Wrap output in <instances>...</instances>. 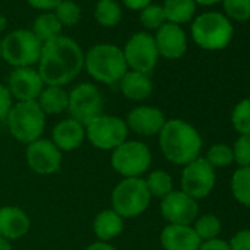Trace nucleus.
<instances>
[{
  "label": "nucleus",
  "instance_id": "c756f323",
  "mask_svg": "<svg viewBox=\"0 0 250 250\" xmlns=\"http://www.w3.org/2000/svg\"><path fill=\"white\" fill-rule=\"evenodd\" d=\"M55 17L62 24V27H72L81 20V8L72 0H62L55 9Z\"/></svg>",
  "mask_w": 250,
  "mask_h": 250
},
{
  "label": "nucleus",
  "instance_id": "a19ab883",
  "mask_svg": "<svg viewBox=\"0 0 250 250\" xmlns=\"http://www.w3.org/2000/svg\"><path fill=\"white\" fill-rule=\"evenodd\" d=\"M84 250H118L115 246H112L110 243H106V241H94L91 244H88Z\"/></svg>",
  "mask_w": 250,
  "mask_h": 250
},
{
  "label": "nucleus",
  "instance_id": "f8f14e48",
  "mask_svg": "<svg viewBox=\"0 0 250 250\" xmlns=\"http://www.w3.org/2000/svg\"><path fill=\"white\" fill-rule=\"evenodd\" d=\"M215 186V171L205 158H197L184 165L181 174V191L194 200L206 197Z\"/></svg>",
  "mask_w": 250,
  "mask_h": 250
},
{
  "label": "nucleus",
  "instance_id": "39448f33",
  "mask_svg": "<svg viewBox=\"0 0 250 250\" xmlns=\"http://www.w3.org/2000/svg\"><path fill=\"white\" fill-rule=\"evenodd\" d=\"M152 196L146 187L145 178H122L112 190V209L124 219L137 218L143 215Z\"/></svg>",
  "mask_w": 250,
  "mask_h": 250
},
{
  "label": "nucleus",
  "instance_id": "cd10ccee",
  "mask_svg": "<svg viewBox=\"0 0 250 250\" xmlns=\"http://www.w3.org/2000/svg\"><path fill=\"white\" fill-rule=\"evenodd\" d=\"M234 197L244 206L250 208V167L238 168L231 180Z\"/></svg>",
  "mask_w": 250,
  "mask_h": 250
},
{
  "label": "nucleus",
  "instance_id": "7ed1b4c3",
  "mask_svg": "<svg viewBox=\"0 0 250 250\" xmlns=\"http://www.w3.org/2000/svg\"><path fill=\"white\" fill-rule=\"evenodd\" d=\"M84 68L93 80L106 85L119 83L128 71L122 49L109 43L90 47L84 55Z\"/></svg>",
  "mask_w": 250,
  "mask_h": 250
},
{
  "label": "nucleus",
  "instance_id": "bb28decb",
  "mask_svg": "<svg viewBox=\"0 0 250 250\" xmlns=\"http://www.w3.org/2000/svg\"><path fill=\"white\" fill-rule=\"evenodd\" d=\"M94 18L102 27L110 28L121 22L122 9L115 0H99L94 8Z\"/></svg>",
  "mask_w": 250,
  "mask_h": 250
},
{
  "label": "nucleus",
  "instance_id": "dca6fc26",
  "mask_svg": "<svg viewBox=\"0 0 250 250\" xmlns=\"http://www.w3.org/2000/svg\"><path fill=\"white\" fill-rule=\"evenodd\" d=\"M167 119L164 112L155 106H136L133 107L125 118V124L131 133L142 136V137H152L158 136L164 128Z\"/></svg>",
  "mask_w": 250,
  "mask_h": 250
},
{
  "label": "nucleus",
  "instance_id": "6e6552de",
  "mask_svg": "<svg viewBox=\"0 0 250 250\" xmlns=\"http://www.w3.org/2000/svg\"><path fill=\"white\" fill-rule=\"evenodd\" d=\"M43 43L31 30H15L2 40V59L14 68L39 63Z\"/></svg>",
  "mask_w": 250,
  "mask_h": 250
},
{
  "label": "nucleus",
  "instance_id": "79ce46f5",
  "mask_svg": "<svg viewBox=\"0 0 250 250\" xmlns=\"http://www.w3.org/2000/svg\"><path fill=\"white\" fill-rule=\"evenodd\" d=\"M196 5H203V6H212V5H216L222 0H194Z\"/></svg>",
  "mask_w": 250,
  "mask_h": 250
},
{
  "label": "nucleus",
  "instance_id": "37998d69",
  "mask_svg": "<svg viewBox=\"0 0 250 250\" xmlns=\"http://www.w3.org/2000/svg\"><path fill=\"white\" fill-rule=\"evenodd\" d=\"M0 250H14L12 249V243L5 240L3 237H0Z\"/></svg>",
  "mask_w": 250,
  "mask_h": 250
},
{
  "label": "nucleus",
  "instance_id": "9b49d317",
  "mask_svg": "<svg viewBox=\"0 0 250 250\" xmlns=\"http://www.w3.org/2000/svg\"><path fill=\"white\" fill-rule=\"evenodd\" d=\"M125 62L130 71L150 74L159 59L155 37L146 31L133 34L122 49Z\"/></svg>",
  "mask_w": 250,
  "mask_h": 250
},
{
  "label": "nucleus",
  "instance_id": "4468645a",
  "mask_svg": "<svg viewBox=\"0 0 250 250\" xmlns=\"http://www.w3.org/2000/svg\"><path fill=\"white\" fill-rule=\"evenodd\" d=\"M162 216L174 225H190L199 215L197 202L181 190H174L161 202Z\"/></svg>",
  "mask_w": 250,
  "mask_h": 250
},
{
  "label": "nucleus",
  "instance_id": "6ab92c4d",
  "mask_svg": "<svg viewBox=\"0 0 250 250\" xmlns=\"http://www.w3.org/2000/svg\"><path fill=\"white\" fill-rule=\"evenodd\" d=\"M50 140L62 153L77 150L85 140V127L72 118L62 119L52 128Z\"/></svg>",
  "mask_w": 250,
  "mask_h": 250
},
{
  "label": "nucleus",
  "instance_id": "f3484780",
  "mask_svg": "<svg viewBox=\"0 0 250 250\" xmlns=\"http://www.w3.org/2000/svg\"><path fill=\"white\" fill-rule=\"evenodd\" d=\"M155 43L158 53L167 59H180L187 52V36L181 25L165 22L159 30H156Z\"/></svg>",
  "mask_w": 250,
  "mask_h": 250
},
{
  "label": "nucleus",
  "instance_id": "e433bc0d",
  "mask_svg": "<svg viewBox=\"0 0 250 250\" xmlns=\"http://www.w3.org/2000/svg\"><path fill=\"white\" fill-rule=\"evenodd\" d=\"M231 250H250V229L237 232L229 244Z\"/></svg>",
  "mask_w": 250,
  "mask_h": 250
},
{
  "label": "nucleus",
  "instance_id": "393cba45",
  "mask_svg": "<svg viewBox=\"0 0 250 250\" xmlns=\"http://www.w3.org/2000/svg\"><path fill=\"white\" fill-rule=\"evenodd\" d=\"M62 28L63 27L58 21V18L55 17V14L46 12V14H42L40 17L36 18L31 31L44 44V43H47L50 40H55V39L61 37L62 36Z\"/></svg>",
  "mask_w": 250,
  "mask_h": 250
},
{
  "label": "nucleus",
  "instance_id": "423d86ee",
  "mask_svg": "<svg viewBox=\"0 0 250 250\" xmlns=\"http://www.w3.org/2000/svg\"><path fill=\"white\" fill-rule=\"evenodd\" d=\"M231 21L219 12H205L191 24V37L205 50L225 49L232 39Z\"/></svg>",
  "mask_w": 250,
  "mask_h": 250
},
{
  "label": "nucleus",
  "instance_id": "f03ea898",
  "mask_svg": "<svg viewBox=\"0 0 250 250\" xmlns=\"http://www.w3.org/2000/svg\"><path fill=\"white\" fill-rule=\"evenodd\" d=\"M158 136L159 147L171 164L187 165L200 155L202 137L193 125L183 119H168Z\"/></svg>",
  "mask_w": 250,
  "mask_h": 250
},
{
  "label": "nucleus",
  "instance_id": "7c9ffc66",
  "mask_svg": "<svg viewBox=\"0 0 250 250\" xmlns=\"http://www.w3.org/2000/svg\"><path fill=\"white\" fill-rule=\"evenodd\" d=\"M140 22L147 30H159L167 22L164 8L161 5L150 3L149 6L140 11Z\"/></svg>",
  "mask_w": 250,
  "mask_h": 250
},
{
  "label": "nucleus",
  "instance_id": "ea45409f",
  "mask_svg": "<svg viewBox=\"0 0 250 250\" xmlns=\"http://www.w3.org/2000/svg\"><path fill=\"white\" fill-rule=\"evenodd\" d=\"M122 3L131 11H142L152 3V0H122Z\"/></svg>",
  "mask_w": 250,
  "mask_h": 250
},
{
  "label": "nucleus",
  "instance_id": "1a4fd4ad",
  "mask_svg": "<svg viewBox=\"0 0 250 250\" xmlns=\"http://www.w3.org/2000/svg\"><path fill=\"white\" fill-rule=\"evenodd\" d=\"M130 130L125 119L116 115L102 113L85 125V140L99 150H115L128 140Z\"/></svg>",
  "mask_w": 250,
  "mask_h": 250
},
{
  "label": "nucleus",
  "instance_id": "412c9836",
  "mask_svg": "<svg viewBox=\"0 0 250 250\" xmlns=\"http://www.w3.org/2000/svg\"><path fill=\"white\" fill-rule=\"evenodd\" d=\"M119 90L121 93L133 102H143L149 99L153 93V84L147 74L136 72V71H127L125 75L121 78Z\"/></svg>",
  "mask_w": 250,
  "mask_h": 250
},
{
  "label": "nucleus",
  "instance_id": "2f4dec72",
  "mask_svg": "<svg viewBox=\"0 0 250 250\" xmlns=\"http://www.w3.org/2000/svg\"><path fill=\"white\" fill-rule=\"evenodd\" d=\"M234 128L241 134H250V99H246L243 102H240L234 110H232V116H231Z\"/></svg>",
  "mask_w": 250,
  "mask_h": 250
},
{
  "label": "nucleus",
  "instance_id": "c85d7f7f",
  "mask_svg": "<svg viewBox=\"0 0 250 250\" xmlns=\"http://www.w3.org/2000/svg\"><path fill=\"white\" fill-rule=\"evenodd\" d=\"M193 229L196 231V234L199 235L200 240L209 241V240H213L219 235L221 221L215 215L206 213V215H202L200 218H196Z\"/></svg>",
  "mask_w": 250,
  "mask_h": 250
},
{
  "label": "nucleus",
  "instance_id": "473e14b6",
  "mask_svg": "<svg viewBox=\"0 0 250 250\" xmlns=\"http://www.w3.org/2000/svg\"><path fill=\"white\" fill-rule=\"evenodd\" d=\"M228 20L244 22L250 20V0H222Z\"/></svg>",
  "mask_w": 250,
  "mask_h": 250
},
{
  "label": "nucleus",
  "instance_id": "a18cd8bd",
  "mask_svg": "<svg viewBox=\"0 0 250 250\" xmlns=\"http://www.w3.org/2000/svg\"><path fill=\"white\" fill-rule=\"evenodd\" d=\"M0 59H2V40H0Z\"/></svg>",
  "mask_w": 250,
  "mask_h": 250
},
{
  "label": "nucleus",
  "instance_id": "c9c22d12",
  "mask_svg": "<svg viewBox=\"0 0 250 250\" xmlns=\"http://www.w3.org/2000/svg\"><path fill=\"white\" fill-rule=\"evenodd\" d=\"M12 106H14V97L9 88L0 83V121H6Z\"/></svg>",
  "mask_w": 250,
  "mask_h": 250
},
{
  "label": "nucleus",
  "instance_id": "a211bd4d",
  "mask_svg": "<svg viewBox=\"0 0 250 250\" xmlns=\"http://www.w3.org/2000/svg\"><path fill=\"white\" fill-rule=\"evenodd\" d=\"M30 228L31 219L24 209L18 206L0 208V237L12 243L25 237Z\"/></svg>",
  "mask_w": 250,
  "mask_h": 250
},
{
  "label": "nucleus",
  "instance_id": "aec40b11",
  "mask_svg": "<svg viewBox=\"0 0 250 250\" xmlns=\"http://www.w3.org/2000/svg\"><path fill=\"white\" fill-rule=\"evenodd\" d=\"M164 250H199L202 240L190 225L168 224L161 232Z\"/></svg>",
  "mask_w": 250,
  "mask_h": 250
},
{
  "label": "nucleus",
  "instance_id": "c03bdc74",
  "mask_svg": "<svg viewBox=\"0 0 250 250\" xmlns=\"http://www.w3.org/2000/svg\"><path fill=\"white\" fill-rule=\"evenodd\" d=\"M3 28H5V18L0 17V31H2Z\"/></svg>",
  "mask_w": 250,
  "mask_h": 250
},
{
  "label": "nucleus",
  "instance_id": "4c0bfd02",
  "mask_svg": "<svg viewBox=\"0 0 250 250\" xmlns=\"http://www.w3.org/2000/svg\"><path fill=\"white\" fill-rule=\"evenodd\" d=\"M61 2H62V0H27V3L30 6H33L34 9L46 11V12L55 11Z\"/></svg>",
  "mask_w": 250,
  "mask_h": 250
},
{
  "label": "nucleus",
  "instance_id": "a878e982",
  "mask_svg": "<svg viewBox=\"0 0 250 250\" xmlns=\"http://www.w3.org/2000/svg\"><path fill=\"white\" fill-rule=\"evenodd\" d=\"M146 187L150 193L152 197H159L164 199L168 196L171 191H174V183L172 177L162 169H155L152 171L146 178H145Z\"/></svg>",
  "mask_w": 250,
  "mask_h": 250
},
{
  "label": "nucleus",
  "instance_id": "f704fd0d",
  "mask_svg": "<svg viewBox=\"0 0 250 250\" xmlns=\"http://www.w3.org/2000/svg\"><path fill=\"white\" fill-rule=\"evenodd\" d=\"M234 161L243 168V167H250V134L241 136L232 149Z\"/></svg>",
  "mask_w": 250,
  "mask_h": 250
},
{
  "label": "nucleus",
  "instance_id": "2eb2a0df",
  "mask_svg": "<svg viewBox=\"0 0 250 250\" xmlns=\"http://www.w3.org/2000/svg\"><path fill=\"white\" fill-rule=\"evenodd\" d=\"M6 87L17 102H37L46 84L37 69L27 66L15 68L9 74Z\"/></svg>",
  "mask_w": 250,
  "mask_h": 250
},
{
  "label": "nucleus",
  "instance_id": "0eeeda50",
  "mask_svg": "<svg viewBox=\"0 0 250 250\" xmlns=\"http://www.w3.org/2000/svg\"><path fill=\"white\" fill-rule=\"evenodd\" d=\"M110 165L122 178H142L152 167V152L139 140H127L110 155Z\"/></svg>",
  "mask_w": 250,
  "mask_h": 250
},
{
  "label": "nucleus",
  "instance_id": "9d476101",
  "mask_svg": "<svg viewBox=\"0 0 250 250\" xmlns=\"http://www.w3.org/2000/svg\"><path fill=\"white\" fill-rule=\"evenodd\" d=\"M103 96L96 84L81 83L68 93V112L84 127L103 113Z\"/></svg>",
  "mask_w": 250,
  "mask_h": 250
},
{
  "label": "nucleus",
  "instance_id": "ddd939ff",
  "mask_svg": "<svg viewBox=\"0 0 250 250\" xmlns=\"http://www.w3.org/2000/svg\"><path fill=\"white\" fill-rule=\"evenodd\" d=\"M25 161L30 169L39 175H53L62 167V152L50 139H39L25 149Z\"/></svg>",
  "mask_w": 250,
  "mask_h": 250
},
{
  "label": "nucleus",
  "instance_id": "b1692460",
  "mask_svg": "<svg viewBox=\"0 0 250 250\" xmlns=\"http://www.w3.org/2000/svg\"><path fill=\"white\" fill-rule=\"evenodd\" d=\"M162 8L167 22L177 25L190 22L196 14L194 0H165Z\"/></svg>",
  "mask_w": 250,
  "mask_h": 250
},
{
  "label": "nucleus",
  "instance_id": "72a5a7b5",
  "mask_svg": "<svg viewBox=\"0 0 250 250\" xmlns=\"http://www.w3.org/2000/svg\"><path fill=\"white\" fill-rule=\"evenodd\" d=\"M212 168H224L228 167L229 164H232L234 161V155H232V149L227 145H215L209 149L208 156L205 158Z\"/></svg>",
  "mask_w": 250,
  "mask_h": 250
},
{
  "label": "nucleus",
  "instance_id": "f257e3e1",
  "mask_svg": "<svg viewBox=\"0 0 250 250\" xmlns=\"http://www.w3.org/2000/svg\"><path fill=\"white\" fill-rule=\"evenodd\" d=\"M84 68V52L80 44L65 36L43 44L39 72L46 85L63 87L75 80Z\"/></svg>",
  "mask_w": 250,
  "mask_h": 250
},
{
  "label": "nucleus",
  "instance_id": "5701e85b",
  "mask_svg": "<svg viewBox=\"0 0 250 250\" xmlns=\"http://www.w3.org/2000/svg\"><path fill=\"white\" fill-rule=\"evenodd\" d=\"M39 106L47 115H59L68 110V91L59 85H46L37 99Z\"/></svg>",
  "mask_w": 250,
  "mask_h": 250
},
{
  "label": "nucleus",
  "instance_id": "20e7f679",
  "mask_svg": "<svg viewBox=\"0 0 250 250\" xmlns=\"http://www.w3.org/2000/svg\"><path fill=\"white\" fill-rule=\"evenodd\" d=\"M6 124L15 140L30 145L42 139L46 130V113L37 102H17L6 118Z\"/></svg>",
  "mask_w": 250,
  "mask_h": 250
},
{
  "label": "nucleus",
  "instance_id": "58836bf2",
  "mask_svg": "<svg viewBox=\"0 0 250 250\" xmlns=\"http://www.w3.org/2000/svg\"><path fill=\"white\" fill-rule=\"evenodd\" d=\"M199 250H231V247L224 240L213 238V240H209V241L202 243L200 247H199Z\"/></svg>",
  "mask_w": 250,
  "mask_h": 250
},
{
  "label": "nucleus",
  "instance_id": "4be33fe9",
  "mask_svg": "<svg viewBox=\"0 0 250 250\" xmlns=\"http://www.w3.org/2000/svg\"><path fill=\"white\" fill-rule=\"evenodd\" d=\"M124 218L119 216L112 208L100 210L93 221V231L99 241L110 243L124 231Z\"/></svg>",
  "mask_w": 250,
  "mask_h": 250
}]
</instances>
